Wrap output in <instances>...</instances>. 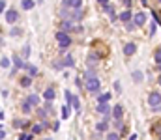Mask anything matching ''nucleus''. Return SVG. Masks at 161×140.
<instances>
[{
  "instance_id": "f257e3e1",
  "label": "nucleus",
  "mask_w": 161,
  "mask_h": 140,
  "mask_svg": "<svg viewBox=\"0 0 161 140\" xmlns=\"http://www.w3.org/2000/svg\"><path fill=\"white\" fill-rule=\"evenodd\" d=\"M86 88H88V91H94V93L99 90V80H98V77L94 73L86 75Z\"/></svg>"
},
{
  "instance_id": "f03ea898",
  "label": "nucleus",
  "mask_w": 161,
  "mask_h": 140,
  "mask_svg": "<svg viewBox=\"0 0 161 140\" xmlns=\"http://www.w3.org/2000/svg\"><path fill=\"white\" fill-rule=\"evenodd\" d=\"M56 41L60 43V49H62V51H66L67 47L71 45V39H70V36H67L64 30H62V32H56Z\"/></svg>"
},
{
  "instance_id": "7ed1b4c3",
  "label": "nucleus",
  "mask_w": 161,
  "mask_h": 140,
  "mask_svg": "<svg viewBox=\"0 0 161 140\" xmlns=\"http://www.w3.org/2000/svg\"><path fill=\"white\" fill-rule=\"evenodd\" d=\"M62 17H64V19L67 17V21H81V19H83V10H81V8H75V11H66V10H62Z\"/></svg>"
},
{
  "instance_id": "20e7f679",
  "label": "nucleus",
  "mask_w": 161,
  "mask_h": 140,
  "mask_svg": "<svg viewBox=\"0 0 161 140\" xmlns=\"http://www.w3.org/2000/svg\"><path fill=\"white\" fill-rule=\"evenodd\" d=\"M148 103H150V107L157 108V107L161 105V93H157V91H152L150 95H148Z\"/></svg>"
},
{
  "instance_id": "39448f33",
  "label": "nucleus",
  "mask_w": 161,
  "mask_h": 140,
  "mask_svg": "<svg viewBox=\"0 0 161 140\" xmlns=\"http://www.w3.org/2000/svg\"><path fill=\"white\" fill-rule=\"evenodd\" d=\"M17 19H19V13H17L15 10H8V11H6V21L10 22V25L17 22Z\"/></svg>"
},
{
  "instance_id": "423d86ee",
  "label": "nucleus",
  "mask_w": 161,
  "mask_h": 140,
  "mask_svg": "<svg viewBox=\"0 0 161 140\" xmlns=\"http://www.w3.org/2000/svg\"><path fill=\"white\" fill-rule=\"evenodd\" d=\"M133 22H135V25H137V26H143V25H144V22H146V15H144L143 11H141V13H137V15L133 17Z\"/></svg>"
},
{
  "instance_id": "0eeeda50",
  "label": "nucleus",
  "mask_w": 161,
  "mask_h": 140,
  "mask_svg": "<svg viewBox=\"0 0 161 140\" xmlns=\"http://www.w3.org/2000/svg\"><path fill=\"white\" fill-rule=\"evenodd\" d=\"M135 51H137V45H135V43H126V47H124V54H126V56L135 54Z\"/></svg>"
},
{
  "instance_id": "6e6552de",
  "label": "nucleus",
  "mask_w": 161,
  "mask_h": 140,
  "mask_svg": "<svg viewBox=\"0 0 161 140\" xmlns=\"http://www.w3.org/2000/svg\"><path fill=\"white\" fill-rule=\"evenodd\" d=\"M112 116H114V120H122V116H124V108L122 105H116L112 108Z\"/></svg>"
},
{
  "instance_id": "1a4fd4ad",
  "label": "nucleus",
  "mask_w": 161,
  "mask_h": 140,
  "mask_svg": "<svg viewBox=\"0 0 161 140\" xmlns=\"http://www.w3.org/2000/svg\"><path fill=\"white\" fill-rule=\"evenodd\" d=\"M83 0H66V6L67 8H81Z\"/></svg>"
},
{
  "instance_id": "9d476101",
  "label": "nucleus",
  "mask_w": 161,
  "mask_h": 140,
  "mask_svg": "<svg viewBox=\"0 0 161 140\" xmlns=\"http://www.w3.org/2000/svg\"><path fill=\"white\" fill-rule=\"evenodd\" d=\"M133 19V15H131V11L129 10H126L124 13H120V21H124V22H129Z\"/></svg>"
},
{
  "instance_id": "9b49d317",
  "label": "nucleus",
  "mask_w": 161,
  "mask_h": 140,
  "mask_svg": "<svg viewBox=\"0 0 161 140\" xmlns=\"http://www.w3.org/2000/svg\"><path fill=\"white\" fill-rule=\"evenodd\" d=\"M13 64H15L17 67H21V69L28 65V64H22V60H21V56H19V54H15V56H13Z\"/></svg>"
},
{
  "instance_id": "f8f14e48",
  "label": "nucleus",
  "mask_w": 161,
  "mask_h": 140,
  "mask_svg": "<svg viewBox=\"0 0 161 140\" xmlns=\"http://www.w3.org/2000/svg\"><path fill=\"white\" fill-rule=\"evenodd\" d=\"M30 84H32V75H30V77H22V79H21V86H22V88H28Z\"/></svg>"
},
{
  "instance_id": "ddd939ff",
  "label": "nucleus",
  "mask_w": 161,
  "mask_h": 140,
  "mask_svg": "<svg viewBox=\"0 0 161 140\" xmlns=\"http://www.w3.org/2000/svg\"><path fill=\"white\" fill-rule=\"evenodd\" d=\"M43 95H45V99H47V101L54 99V90H53V88H47V90H45V93H43Z\"/></svg>"
},
{
  "instance_id": "4468645a",
  "label": "nucleus",
  "mask_w": 161,
  "mask_h": 140,
  "mask_svg": "<svg viewBox=\"0 0 161 140\" xmlns=\"http://www.w3.org/2000/svg\"><path fill=\"white\" fill-rule=\"evenodd\" d=\"M22 10H32L34 8V2H32V0H22Z\"/></svg>"
},
{
  "instance_id": "2eb2a0df",
  "label": "nucleus",
  "mask_w": 161,
  "mask_h": 140,
  "mask_svg": "<svg viewBox=\"0 0 161 140\" xmlns=\"http://www.w3.org/2000/svg\"><path fill=\"white\" fill-rule=\"evenodd\" d=\"M64 65H66V67H73V65H75V64H73V58H71L70 54L64 58Z\"/></svg>"
},
{
  "instance_id": "dca6fc26",
  "label": "nucleus",
  "mask_w": 161,
  "mask_h": 140,
  "mask_svg": "<svg viewBox=\"0 0 161 140\" xmlns=\"http://www.w3.org/2000/svg\"><path fill=\"white\" fill-rule=\"evenodd\" d=\"M98 112H101V114H109V107H107L105 103H99V105H98Z\"/></svg>"
},
{
  "instance_id": "f3484780",
  "label": "nucleus",
  "mask_w": 161,
  "mask_h": 140,
  "mask_svg": "<svg viewBox=\"0 0 161 140\" xmlns=\"http://www.w3.org/2000/svg\"><path fill=\"white\" fill-rule=\"evenodd\" d=\"M70 114H71V110H70V105L66 103V107L62 108V118H70Z\"/></svg>"
},
{
  "instance_id": "a211bd4d",
  "label": "nucleus",
  "mask_w": 161,
  "mask_h": 140,
  "mask_svg": "<svg viewBox=\"0 0 161 140\" xmlns=\"http://www.w3.org/2000/svg\"><path fill=\"white\" fill-rule=\"evenodd\" d=\"M28 101H30L32 105H38V103H39V97L36 95V93H32V95H28Z\"/></svg>"
},
{
  "instance_id": "6ab92c4d",
  "label": "nucleus",
  "mask_w": 161,
  "mask_h": 140,
  "mask_svg": "<svg viewBox=\"0 0 161 140\" xmlns=\"http://www.w3.org/2000/svg\"><path fill=\"white\" fill-rule=\"evenodd\" d=\"M30 105H32L30 101H25V103H22V112H26V114H28V112L32 110V108H30Z\"/></svg>"
},
{
  "instance_id": "aec40b11",
  "label": "nucleus",
  "mask_w": 161,
  "mask_h": 140,
  "mask_svg": "<svg viewBox=\"0 0 161 140\" xmlns=\"http://www.w3.org/2000/svg\"><path fill=\"white\" fill-rule=\"evenodd\" d=\"M109 99H111V93H103V95H99L98 101H99V103H107Z\"/></svg>"
},
{
  "instance_id": "412c9836",
  "label": "nucleus",
  "mask_w": 161,
  "mask_h": 140,
  "mask_svg": "<svg viewBox=\"0 0 161 140\" xmlns=\"http://www.w3.org/2000/svg\"><path fill=\"white\" fill-rule=\"evenodd\" d=\"M133 79H135L137 82H141V80H143V73H141V71H133Z\"/></svg>"
},
{
  "instance_id": "4be33fe9",
  "label": "nucleus",
  "mask_w": 161,
  "mask_h": 140,
  "mask_svg": "<svg viewBox=\"0 0 161 140\" xmlns=\"http://www.w3.org/2000/svg\"><path fill=\"white\" fill-rule=\"evenodd\" d=\"M26 67H28V73H30L32 77L38 75V67H36V65H26Z\"/></svg>"
},
{
  "instance_id": "5701e85b",
  "label": "nucleus",
  "mask_w": 161,
  "mask_h": 140,
  "mask_svg": "<svg viewBox=\"0 0 161 140\" xmlns=\"http://www.w3.org/2000/svg\"><path fill=\"white\" fill-rule=\"evenodd\" d=\"M41 131H43V125H34V127H32V133H34V134H39Z\"/></svg>"
},
{
  "instance_id": "b1692460",
  "label": "nucleus",
  "mask_w": 161,
  "mask_h": 140,
  "mask_svg": "<svg viewBox=\"0 0 161 140\" xmlns=\"http://www.w3.org/2000/svg\"><path fill=\"white\" fill-rule=\"evenodd\" d=\"M98 131H107V122H99L98 123Z\"/></svg>"
},
{
  "instance_id": "393cba45",
  "label": "nucleus",
  "mask_w": 161,
  "mask_h": 140,
  "mask_svg": "<svg viewBox=\"0 0 161 140\" xmlns=\"http://www.w3.org/2000/svg\"><path fill=\"white\" fill-rule=\"evenodd\" d=\"M10 64H11V62L4 56V58H2V67H4V69H8V67H10Z\"/></svg>"
},
{
  "instance_id": "a878e982",
  "label": "nucleus",
  "mask_w": 161,
  "mask_h": 140,
  "mask_svg": "<svg viewBox=\"0 0 161 140\" xmlns=\"http://www.w3.org/2000/svg\"><path fill=\"white\" fill-rule=\"evenodd\" d=\"M88 65H90V67H92V65H96V56H94V54L88 58Z\"/></svg>"
},
{
  "instance_id": "bb28decb",
  "label": "nucleus",
  "mask_w": 161,
  "mask_h": 140,
  "mask_svg": "<svg viewBox=\"0 0 161 140\" xmlns=\"http://www.w3.org/2000/svg\"><path fill=\"white\" fill-rule=\"evenodd\" d=\"M107 138H109V140H116V138H118V133H109Z\"/></svg>"
},
{
  "instance_id": "cd10ccee",
  "label": "nucleus",
  "mask_w": 161,
  "mask_h": 140,
  "mask_svg": "<svg viewBox=\"0 0 161 140\" xmlns=\"http://www.w3.org/2000/svg\"><path fill=\"white\" fill-rule=\"evenodd\" d=\"M152 15H154V21L157 22V25H161V19H159V15H157V11H152Z\"/></svg>"
},
{
  "instance_id": "c85d7f7f",
  "label": "nucleus",
  "mask_w": 161,
  "mask_h": 140,
  "mask_svg": "<svg viewBox=\"0 0 161 140\" xmlns=\"http://www.w3.org/2000/svg\"><path fill=\"white\" fill-rule=\"evenodd\" d=\"M71 105H73V108H79V107H81V103H79V99H77V97H73Z\"/></svg>"
},
{
  "instance_id": "c756f323",
  "label": "nucleus",
  "mask_w": 161,
  "mask_h": 140,
  "mask_svg": "<svg viewBox=\"0 0 161 140\" xmlns=\"http://www.w3.org/2000/svg\"><path fill=\"white\" fill-rule=\"evenodd\" d=\"M155 62H157V64L161 62V49H157V51H155Z\"/></svg>"
},
{
  "instance_id": "7c9ffc66",
  "label": "nucleus",
  "mask_w": 161,
  "mask_h": 140,
  "mask_svg": "<svg viewBox=\"0 0 161 140\" xmlns=\"http://www.w3.org/2000/svg\"><path fill=\"white\" fill-rule=\"evenodd\" d=\"M47 112H49V110H43V108H38V114L41 116V118H45V116H47Z\"/></svg>"
},
{
  "instance_id": "2f4dec72",
  "label": "nucleus",
  "mask_w": 161,
  "mask_h": 140,
  "mask_svg": "<svg viewBox=\"0 0 161 140\" xmlns=\"http://www.w3.org/2000/svg\"><path fill=\"white\" fill-rule=\"evenodd\" d=\"M122 125H124L122 120H116V122H114V127H116V129H122Z\"/></svg>"
},
{
  "instance_id": "473e14b6",
  "label": "nucleus",
  "mask_w": 161,
  "mask_h": 140,
  "mask_svg": "<svg viewBox=\"0 0 161 140\" xmlns=\"http://www.w3.org/2000/svg\"><path fill=\"white\" fill-rule=\"evenodd\" d=\"M10 34H11V36H19V34H21V30H19V28H13Z\"/></svg>"
},
{
  "instance_id": "72a5a7b5",
  "label": "nucleus",
  "mask_w": 161,
  "mask_h": 140,
  "mask_svg": "<svg viewBox=\"0 0 161 140\" xmlns=\"http://www.w3.org/2000/svg\"><path fill=\"white\" fill-rule=\"evenodd\" d=\"M22 54H25V56H28V54H30V47H28V45L25 47V51H22Z\"/></svg>"
},
{
  "instance_id": "f704fd0d",
  "label": "nucleus",
  "mask_w": 161,
  "mask_h": 140,
  "mask_svg": "<svg viewBox=\"0 0 161 140\" xmlns=\"http://www.w3.org/2000/svg\"><path fill=\"white\" fill-rule=\"evenodd\" d=\"M0 10H2V11L6 10V0H0Z\"/></svg>"
},
{
  "instance_id": "c9c22d12",
  "label": "nucleus",
  "mask_w": 161,
  "mask_h": 140,
  "mask_svg": "<svg viewBox=\"0 0 161 140\" xmlns=\"http://www.w3.org/2000/svg\"><path fill=\"white\" fill-rule=\"evenodd\" d=\"M122 4H126V6L129 8V6H131V0H122Z\"/></svg>"
},
{
  "instance_id": "e433bc0d",
  "label": "nucleus",
  "mask_w": 161,
  "mask_h": 140,
  "mask_svg": "<svg viewBox=\"0 0 161 140\" xmlns=\"http://www.w3.org/2000/svg\"><path fill=\"white\" fill-rule=\"evenodd\" d=\"M98 2H99V4H103V6H107V4H109V0H98Z\"/></svg>"
},
{
  "instance_id": "4c0bfd02",
  "label": "nucleus",
  "mask_w": 161,
  "mask_h": 140,
  "mask_svg": "<svg viewBox=\"0 0 161 140\" xmlns=\"http://www.w3.org/2000/svg\"><path fill=\"white\" fill-rule=\"evenodd\" d=\"M157 133H159V136H161V127H157Z\"/></svg>"
},
{
  "instance_id": "58836bf2",
  "label": "nucleus",
  "mask_w": 161,
  "mask_h": 140,
  "mask_svg": "<svg viewBox=\"0 0 161 140\" xmlns=\"http://www.w3.org/2000/svg\"><path fill=\"white\" fill-rule=\"evenodd\" d=\"M157 82H159V84H161V75H159V77H157Z\"/></svg>"
},
{
  "instance_id": "ea45409f",
  "label": "nucleus",
  "mask_w": 161,
  "mask_h": 140,
  "mask_svg": "<svg viewBox=\"0 0 161 140\" xmlns=\"http://www.w3.org/2000/svg\"><path fill=\"white\" fill-rule=\"evenodd\" d=\"M159 69H161V62H159Z\"/></svg>"
},
{
  "instance_id": "a19ab883",
  "label": "nucleus",
  "mask_w": 161,
  "mask_h": 140,
  "mask_svg": "<svg viewBox=\"0 0 161 140\" xmlns=\"http://www.w3.org/2000/svg\"><path fill=\"white\" fill-rule=\"evenodd\" d=\"M159 2H161V0H159Z\"/></svg>"
}]
</instances>
